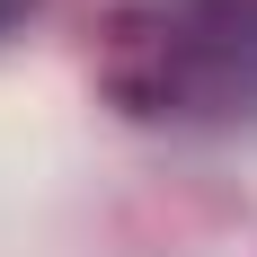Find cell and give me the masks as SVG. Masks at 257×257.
<instances>
[{"mask_svg": "<svg viewBox=\"0 0 257 257\" xmlns=\"http://www.w3.org/2000/svg\"><path fill=\"white\" fill-rule=\"evenodd\" d=\"M9 9H18V0H0V18H9Z\"/></svg>", "mask_w": 257, "mask_h": 257, "instance_id": "obj_1", "label": "cell"}]
</instances>
